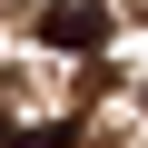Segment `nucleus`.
<instances>
[{
	"label": "nucleus",
	"mask_w": 148,
	"mask_h": 148,
	"mask_svg": "<svg viewBox=\"0 0 148 148\" xmlns=\"http://www.w3.org/2000/svg\"><path fill=\"white\" fill-rule=\"evenodd\" d=\"M40 40L69 49V59H89V49L109 40V0H49V10H40Z\"/></svg>",
	"instance_id": "nucleus-1"
}]
</instances>
